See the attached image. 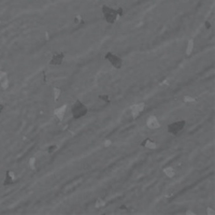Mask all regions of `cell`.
<instances>
[{"label": "cell", "mask_w": 215, "mask_h": 215, "mask_svg": "<svg viewBox=\"0 0 215 215\" xmlns=\"http://www.w3.org/2000/svg\"><path fill=\"white\" fill-rule=\"evenodd\" d=\"M102 13H103V16L106 21L109 24H113L115 23V21L118 17V12L114 9L110 8L108 5H102Z\"/></svg>", "instance_id": "6da1fadb"}, {"label": "cell", "mask_w": 215, "mask_h": 215, "mask_svg": "<svg viewBox=\"0 0 215 215\" xmlns=\"http://www.w3.org/2000/svg\"><path fill=\"white\" fill-rule=\"evenodd\" d=\"M88 112V109L85 104H83L80 100H76L74 106H72V114H73V117L74 118H80V117L84 116L85 114Z\"/></svg>", "instance_id": "7a4b0ae2"}, {"label": "cell", "mask_w": 215, "mask_h": 215, "mask_svg": "<svg viewBox=\"0 0 215 215\" xmlns=\"http://www.w3.org/2000/svg\"><path fill=\"white\" fill-rule=\"evenodd\" d=\"M106 58L110 61V64L112 65L114 68L120 69L122 67V65H123V59H122L121 57L116 56V55L110 53V52L106 54Z\"/></svg>", "instance_id": "3957f363"}, {"label": "cell", "mask_w": 215, "mask_h": 215, "mask_svg": "<svg viewBox=\"0 0 215 215\" xmlns=\"http://www.w3.org/2000/svg\"><path fill=\"white\" fill-rule=\"evenodd\" d=\"M185 126V121H179L175 122V123H172L168 126V131L172 135H177L179 132L181 131L182 129L184 128Z\"/></svg>", "instance_id": "277c9868"}, {"label": "cell", "mask_w": 215, "mask_h": 215, "mask_svg": "<svg viewBox=\"0 0 215 215\" xmlns=\"http://www.w3.org/2000/svg\"><path fill=\"white\" fill-rule=\"evenodd\" d=\"M144 109H145V103L144 102H141V103H138V104H133V106H130V110H131V115L133 118H137L139 116L141 112H143Z\"/></svg>", "instance_id": "5b68a950"}, {"label": "cell", "mask_w": 215, "mask_h": 215, "mask_svg": "<svg viewBox=\"0 0 215 215\" xmlns=\"http://www.w3.org/2000/svg\"><path fill=\"white\" fill-rule=\"evenodd\" d=\"M146 125H147V127L151 129H157L160 127V124H159L157 117L154 116V115H152V116H150L147 118Z\"/></svg>", "instance_id": "8992f818"}, {"label": "cell", "mask_w": 215, "mask_h": 215, "mask_svg": "<svg viewBox=\"0 0 215 215\" xmlns=\"http://www.w3.org/2000/svg\"><path fill=\"white\" fill-rule=\"evenodd\" d=\"M64 57H65V54L64 53H58V54H54L52 59L49 61V64L53 65V66H59L61 65L63 60H64Z\"/></svg>", "instance_id": "52a82bcc"}, {"label": "cell", "mask_w": 215, "mask_h": 215, "mask_svg": "<svg viewBox=\"0 0 215 215\" xmlns=\"http://www.w3.org/2000/svg\"><path fill=\"white\" fill-rule=\"evenodd\" d=\"M66 110H67V104L61 106L60 108H58V109H56L55 111H54L55 116H56L57 118L59 120V121H63V120H64L65 113H66Z\"/></svg>", "instance_id": "ba28073f"}, {"label": "cell", "mask_w": 215, "mask_h": 215, "mask_svg": "<svg viewBox=\"0 0 215 215\" xmlns=\"http://www.w3.org/2000/svg\"><path fill=\"white\" fill-rule=\"evenodd\" d=\"M141 146H144V147H146V148L155 150V148H157V144L155 143L154 141H152V140L146 139V140H144L143 142L141 143Z\"/></svg>", "instance_id": "9c48e42d"}, {"label": "cell", "mask_w": 215, "mask_h": 215, "mask_svg": "<svg viewBox=\"0 0 215 215\" xmlns=\"http://www.w3.org/2000/svg\"><path fill=\"white\" fill-rule=\"evenodd\" d=\"M13 181H14V172H12V171H8V172H7L5 180H4V182H3V185L8 186V185L12 184V183H13Z\"/></svg>", "instance_id": "30bf717a"}, {"label": "cell", "mask_w": 215, "mask_h": 215, "mask_svg": "<svg viewBox=\"0 0 215 215\" xmlns=\"http://www.w3.org/2000/svg\"><path fill=\"white\" fill-rule=\"evenodd\" d=\"M163 173L166 174L168 177H173L174 174H175V171H174V169L172 167H167V168L163 169Z\"/></svg>", "instance_id": "8fae6325"}, {"label": "cell", "mask_w": 215, "mask_h": 215, "mask_svg": "<svg viewBox=\"0 0 215 215\" xmlns=\"http://www.w3.org/2000/svg\"><path fill=\"white\" fill-rule=\"evenodd\" d=\"M0 81H1L2 86H3L4 88L8 87V80H7V76H5L4 72H0Z\"/></svg>", "instance_id": "7c38bea8"}, {"label": "cell", "mask_w": 215, "mask_h": 215, "mask_svg": "<svg viewBox=\"0 0 215 215\" xmlns=\"http://www.w3.org/2000/svg\"><path fill=\"white\" fill-rule=\"evenodd\" d=\"M192 49H194V40L190 39L188 41V43H187V49H186V55L187 56H189L192 54Z\"/></svg>", "instance_id": "4fadbf2b"}, {"label": "cell", "mask_w": 215, "mask_h": 215, "mask_svg": "<svg viewBox=\"0 0 215 215\" xmlns=\"http://www.w3.org/2000/svg\"><path fill=\"white\" fill-rule=\"evenodd\" d=\"M106 205V202L103 201L102 199H98L97 201H96V204H95V207L96 209H99V207H104Z\"/></svg>", "instance_id": "5bb4252c"}, {"label": "cell", "mask_w": 215, "mask_h": 215, "mask_svg": "<svg viewBox=\"0 0 215 215\" xmlns=\"http://www.w3.org/2000/svg\"><path fill=\"white\" fill-rule=\"evenodd\" d=\"M53 91H54V99L55 100H57V99L59 98V96H60V93H61V89H59V88H54L53 89Z\"/></svg>", "instance_id": "9a60e30c"}, {"label": "cell", "mask_w": 215, "mask_h": 215, "mask_svg": "<svg viewBox=\"0 0 215 215\" xmlns=\"http://www.w3.org/2000/svg\"><path fill=\"white\" fill-rule=\"evenodd\" d=\"M29 168H30L31 170L36 169V158H34V157L30 158V160H29Z\"/></svg>", "instance_id": "2e32d148"}, {"label": "cell", "mask_w": 215, "mask_h": 215, "mask_svg": "<svg viewBox=\"0 0 215 215\" xmlns=\"http://www.w3.org/2000/svg\"><path fill=\"white\" fill-rule=\"evenodd\" d=\"M183 99H184L185 102H195V100H196L194 97H190V96H184Z\"/></svg>", "instance_id": "e0dca14e"}, {"label": "cell", "mask_w": 215, "mask_h": 215, "mask_svg": "<svg viewBox=\"0 0 215 215\" xmlns=\"http://www.w3.org/2000/svg\"><path fill=\"white\" fill-rule=\"evenodd\" d=\"M207 213L209 215H214L215 214V212L213 209H211V207H207Z\"/></svg>", "instance_id": "ac0fdd59"}, {"label": "cell", "mask_w": 215, "mask_h": 215, "mask_svg": "<svg viewBox=\"0 0 215 215\" xmlns=\"http://www.w3.org/2000/svg\"><path fill=\"white\" fill-rule=\"evenodd\" d=\"M99 98H102L106 102H109L110 101V98L108 97V96H102V95H100V96H99Z\"/></svg>", "instance_id": "d6986e66"}, {"label": "cell", "mask_w": 215, "mask_h": 215, "mask_svg": "<svg viewBox=\"0 0 215 215\" xmlns=\"http://www.w3.org/2000/svg\"><path fill=\"white\" fill-rule=\"evenodd\" d=\"M111 144H112V142H111V141H110V140H106V141H104V147H108V146H110V145H111Z\"/></svg>", "instance_id": "ffe728a7"}, {"label": "cell", "mask_w": 215, "mask_h": 215, "mask_svg": "<svg viewBox=\"0 0 215 215\" xmlns=\"http://www.w3.org/2000/svg\"><path fill=\"white\" fill-rule=\"evenodd\" d=\"M74 22H76V24H79V23H81V16L80 15H78L76 17V19H74Z\"/></svg>", "instance_id": "44dd1931"}, {"label": "cell", "mask_w": 215, "mask_h": 215, "mask_svg": "<svg viewBox=\"0 0 215 215\" xmlns=\"http://www.w3.org/2000/svg\"><path fill=\"white\" fill-rule=\"evenodd\" d=\"M56 148H57L56 145H54V146H51L49 148V153H52V152H53V150H56Z\"/></svg>", "instance_id": "7402d4cb"}, {"label": "cell", "mask_w": 215, "mask_h": 215, "mask_svg": "<svg viewBox=\"0 0 215 215\" xmlns=\"http://www.w3.org/2000/svg\"><path fill=\"white\" fill-rule=\"evenodd\" d=\"M186 214H187V215H194L195 213H194V212H190V211H187V212H186Z\"/></svg>", "instance_id": "603a6c76"}, {"label": "cell", "mask_w": 215, "mask_h": 215, "mask_svg": "<svg viewBox=\"0 0 215 215\" xmlns=\"http://www.w3.org/2000/svg\"><path fill=\"white\" fill-rule=\"evenodd\" d=\"M3 109H4V106H3V104H0V112H1V111H2Z\"/></svg>", "instance_id": "cb8c5ba5"}, {"label": "cell", "mask_w": 215, "mask_h": 215, "mask_svg": "<svg viewBox=\"0 0 215 215\" xmlns=\"http://www.w3.org/2000/svg\"><path fill=\"white\" fill-rule=\"evenodd\" d=\"M45 37H46V40H49V34H47V32H45Z\"/></svg>", "instance_id": "d4e9b609"}]
</instances>
